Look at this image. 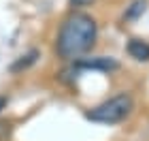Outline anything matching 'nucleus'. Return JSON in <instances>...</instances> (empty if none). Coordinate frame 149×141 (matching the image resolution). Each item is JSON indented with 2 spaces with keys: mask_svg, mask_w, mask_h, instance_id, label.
Instances as JSON below:
<instances>
[{
  "mask_svg": "<svg viewBox=\"0 0 149 141\" xmlns=\"http://www.w3.org/2000/svg\"><path fill=\"white\" fill-rule=\"evenodd\" d=\"M98 24L87 13H72L62 22L56 41V51L62 60H79L96 45Z\"/></svg>",
  "mask_w": 149,
  "mask_h": 141,
  "instance_id": "f257e3e1",
  "label": "nucleus"
},
{
  "mask_svg": "<svg viewBox=\"0 0 149 141\" xmlns=\"http://www.w3.org/2000/svg\"><path fill=\"white\" fill-rule=\"evenodd\" d=\"M134 111V98L130 92H119L115 96L102 100L100 105L92 107V109L85 111V120H90L94 124H119Z\"/></svg>",
  "mask_w": 149,
  "mask_h": 141,
  "instance_id": "f03ea898",
  "label": "nucleus"
},
{
  "mask_svg": "<svg viewBox=\"0 0 149 141\" xmlns=\"http://www.w3.org/2000/svg\"><path fill=\"white\" fill-rule=\"evenodd\" d=\"M74 71H100V73H113L119 69V62L109 56H98V58H79L72 62Z\"/></svg>",
  "mask_w": 149,
  "mask_h": 141,
  "instance_id": "7ed1b4c3",
  "label": "nucleus"
},
{
  "mask_svg": "<svg viewBox=\"0 0 149 141\" xmlns=\"http://www.w3.org/2000/svg\"><path fill=\"white\" fill-rule=\"evenodd\" d=\"M126 51L136 62H149V43L143 39H130L126 45Z\"/></svg>",
  "mask_w": 149,
  "mask_h": 141,
  "instance_id": "20e7f679",
  "label": "nucleus"
},
{
  "mask_svg": "<svg viewBox=\"0 0 149 141\" xmlns=\"http://www.w3.org/2000/svg\"><path fill=\"white\" fill-rule=\"evenodd\" d=\"M38 49H30L28 53H24V56H19L15 62L11 64V73H22L26 69H30L32 64H36V60H38Z\"/></svg>",
  "mask_w": 149,
  "mask_h": 141,
  "instance_id": "39448f33",
  "label": "nucleus"
},
{
  "mask_svg": "<svg viewBox=\"0 0 149 141\" xmlns=\"http://www.w3.org/2000/svg\"><path fill=\"white\" fill-rule=\"evenodd\" d=\"M145 9H147V0H132L130 6H128L126 13H124V19L134 22V19H139V17L145 13Z\"/></svg>",
  "mask_w": 149,
  "mask_h": 141,
  "instance_id": "423d86ee",
  "label": "nucleus"
},
{
  "mask_svg": "<svg viewBox=\"0 0 149 141\" xmlns=\"http://www.w3.org/2000/svg\"><path fill=\"white\" fill-rule=\"evenodd\" d=\"M13 135V124L6 120H0V141H6Z\"/></svg>",
  "mask_w": 149,
  "mask_h": 141,
  "instance_id": "0eeeda50",
  "label": "nucleus"
},
{
  "mask_svg": "<svg viewBox=\"0 0 149 141\" xmlns=\"http://www.w3.org/2000/svg\"><path fill=\"white\" fill-rule=\"evenodd\" d=\"M70 2V6H74V9H81V6H90V4H94L96 0H68Z\"/></svg>",
  "mask_w": 149,
  "mask_h": 141,
  "instance_id": "6e6552de",
  "label": "nucleus"
},
{
  "mask_svg": "<svg viewBox=\"0 0 149 141\" xmlns=\"http://www.w3.org/2000/svg\"><path fill=\"white\" fill-rule=\"evenodd\" d=\"M6 105H9V98L4 94H0V113H2V109H6Z\"/></svg>",
  "mask_w": 149,
  "mask_h": 141,
  "instance_id": "1a4fd4ad",
  "label": "nucleus"
}]
</instances>
